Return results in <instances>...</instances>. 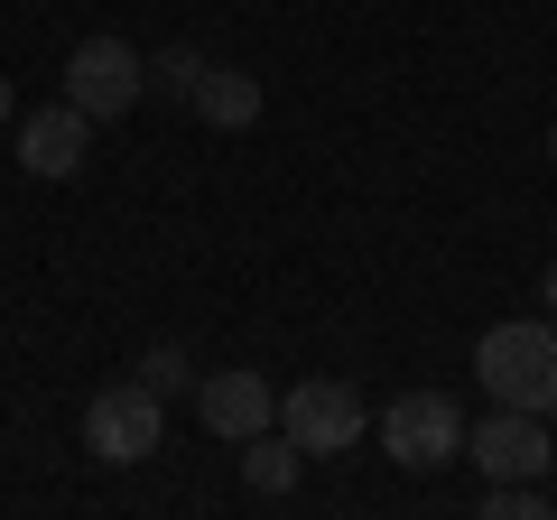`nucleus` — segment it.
<instances>
[{
  "label": "nucleus",
  "mask_w": 557,
  "mask_h": 520,
  "mask_svg": "<svg viewBox=\"0 0 557 520\" xmlns=\"http://www.w3.org/2000/svg\"><path fill=\"white\" fill-rule=\"evenodd\" d=\"M474 381L493 391L502 409H530V419H548V409H557V325H548V317H511V325H493V335L474 344Z\"/></svg>",
  "instance_id": "nucleus-1"
},
{
  "label": "nucleus",
  "mask_w": 557,
  "mask_h": 520,
  "mask_svg": "<svg viewBox=\"0 0 557 520\" xmlns=\"http://www.w3.org/2000/svg\"><path fill=\"white\" fill-rule=\"evenodd\" d=\"M84 446H94L102 465H149L168 446V400L149 391V381H102L94 400H84Z\"/></svg>",
  "instance_id": "nucleus-2"
},
{
  "label": "nucleus",
  "mask_w": 557,
  "mask_h": 520,
  "mask_svg": "<svg viewBox=\"0 0 557 520\" xmlns=\"http://www.w3.org/2000/svg\"><path fill=\"white\" fill-rule=\"evenodd\" d=\"M381 446H391V465H409V474H437V465L465 456V409L446 400V391H399V400L381 409Z\"/></svg>",
  "instance_id": "nucleus-3"
},
{
  "label": "nucleus",
  "mask_w": 557,
  "mask_h": 520,
  "mask_svg": "<svg viewBox=\"0 0 557 520\" xmlns=\"http://www.w3.org/2000/svg\"><path fill=\"white\" fill-rule=\"evenodd\" d=\"M149 94V57H139L131 38H84L75 57H65V102L94 121H131V102Z\"/></svg>",
  "instance_id": "nucleus-4"
},
{
  "label": "nucleus",
  "mask_w": 557,
  "mask_h": 520,
  "mask_svg": "<svg viewBox=\"0 0 557 520\" xmlns=\"http://www.w3.org/2000/svg\"><path fill=\"white\" fill-rule=\"evenodd\" d=\"M278 428L298 437V456H344V446L362 437V400H354V381H288Z\"/></svg>",
  "instance_id": "nucleus-5"
},
{
  "label": "nucleus",
  "mask_w": 557,
  "mask_h": 520,
  "mask_svg": "<svg viewBox=\"0 0 557 520\" xmlns=\"http://www.w3.org/2000/svg\"><path fill=\"white\" fill-rule=\"evenodd\" d=\"M465 456L483 465V483H520V474H548L557 446H548V428H539L530 409H502V400H493V419L465 428Z\"/></svg>",
  "instance_id": "nucleus-6"
},
{
  "label": "nucleus",
  "mask_w": 557,
  "mask_h": 520,
  "mask_svg": "<svg viewBox=\"0 0 557 520\" xmlns=\"http://www.w3.org/2000/svg\"><path fill=\"white\" fill-rule=\"evenodd\" d=\"M84 149H94V112H75V102H47V112H20V168L28 177H75Z\"/></svg>",
  "instance_id": "nucleus-7"
},
{
  "label": "nucleus",
  "mask_w": 557,
  "mask_h": 520,
  "mask_svg": "<svg viewBox=\"0 0 557 520\" xmlns=\"http://www.w3.org/2000/svg\"><path fill=\"white\" fill-rule=\"evenodd\" d=\"M196 409H205V428L214 437H260V428H278V391L260 372H205L196 381Z\"/></svg>",
  "instance_id": "nucleus-8"
},
{
  "label": "nucleus",
  "mask_w": 557,
  "mask_h": 520,
  "mask_svg": "<svg viewBox=\"0 0 557 520\" xmlns=\"http://www.w3.org/2000/svg\"><path fill=\"white\" fill-rule=\"evenodd\" d=\"M186 112L214 121V131H251V121H260V75H242V65H196Z\"/></svg>",
  "instance_id": "nucleus-9"
},
{
  "label": "nucleus",
  "mask_w": 557,
  "mask_h": 520,
  "mask_svg": "<svg viewBox=\"0 0 557 520\" xmlns=\"http://www.w3.org/2000/svg\"><path fill=\"white\" fill-rule=\"evenodd\" d=\"M298 437L288 428H260V437H242V483H251L260 502H278V493H298Z\"/></svg>",
  "instance_id": "nucleus-10"
},
{
  "label": "nucleus",
  "mask_w": 557,
  "mask_h": 520,
  "mask_svg": "<svg viewBox=\"0 0 557 520\" xmlns=\"http://www.w3.org/2000/svg\"><path fill=\"white\" fill-rule=\"evenodd\" d=\"M557 502H548V483L539 474H520V483H483V520H548Z\"/></svg>",
  "instance_id": "nucleus-11"
},
{
  "label": "nucleus",
  "mask_w": 557,
  "mask_h": 520,
  "mask_svg": "<svg viewBox=\"0 0 557 520\" xmlns=\"http://www.w3.org/2000/svg\"><path fill=\"white\" fill-rule=\"evenodd\" d=\"M139 381H149V391H159V400H177V391H196V354H186V344H149V354H139Z\"/></svg>",
  "instance_id": "nucleus-12"
},
{
  "label": "nucleus",
  "mask_w": 557,
  "mask_h": 520,
  "mask_svg": "<svg viewBox=\"0 0 557 520\" xmlns=\"http://www.w3.org/2000/svg\"><path fill=\"white\" fill-rule=\"evenodd\" d=\"M196 65H205L196 47H159V57H149V75H159L168 94H186V84H196Z\"/></svg>",
  "instance_id": "nucleus-13"
},
{
  "label": "nucleus",
  "mask_w": 557,
  "mask_h": 520,
  "mask_svg": "<svg viewBox=\"0 0 557 520\" xmlns=\"http://www.w3.org/2000/svg\"><path fill=\"white\" fill-rule=\"evenodd\" d=\"M10 121H20V94H10V75H0V131H10Z\"/></svg>",
  "instance_id": "nucleus-14"
},
{
  "label": "nucleus",
  "mask_w": 557,
  "mask_h": 520,
  "mask_svg": "<svg viewBox=\"0 0 557 520\" xmlns=\"http://www.w3.org/2000/svg\"><path fill=\"white\" fill-rule=\"evenodd\" d=\"M539 307H548V317H557V260H548V280H539Z\"/></svg>",
  "instance_id": "nucleus-15"
},
{
  "label": "nucleus",
  "mask_w": 557,
  "mask_h": 520,
  "mask_svg": "<svg viewBox=\"0 0 557 520\" xmlns=\"http://www.w3.org/2000/svg\"><path fill=\"white\" fill-rule=\"evenodd\" d=\"M548 159H557V121H548Z\"/></svg>",
  "instance_id": "nucleus-16"
}]
</instances>
